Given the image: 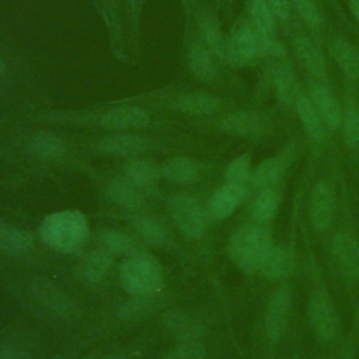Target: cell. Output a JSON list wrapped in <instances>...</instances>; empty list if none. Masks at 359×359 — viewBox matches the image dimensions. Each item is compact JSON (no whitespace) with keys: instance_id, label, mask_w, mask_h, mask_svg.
Masks as SVG:
<instances>
[{"instance_id":"obj_1","label":"cell","mask_w":359,"mask_h":359,"mask_svg":"<svg viewBox=\"0 0 359 359\" xmlns=\"http://www.w3.org/2000/svg\"><path fill=\"white\" fill-rule=\"evenodd\" d=\"M42 240L53 250L72 252L88 236V222L79 210H62L45 217L41 226Z\"/></svg>"},{"instance_id":"obj_2","label":"cell","mask_w":359,"mask_h":359,"mask_svg":"<svg viewBox=\"0 0 359 359\" xmlns=\"http://www.w3.org/2000/svg\"><path fill=\"white\" fill-rule=\"evenodd\" d=\"M119 279L129 294L146 297L157 293L163 286V269L154 257L135 252L121 265Z\"/></svg>"},{"instance_id":"obj_3","label":"cell","mask_w":359,"mask_h":359,"mask_svg":"<svg viewBox=\"0 0 359 359\" xmlns=\"http://www.w3.org/2000/svg\"><path fill=\"white\" fill-rule=\"evenodd\" d=\"M282 55L283 48L273 35L259 32L255 27H243L226 43L227 57L237 65H244L264 55Z\"/></svg>"},{"instance_id":"obj_4","label":"cell","mask_w":359,"mask_h":359,"mask_svg":"<svg viewBox=\"0 0 359 359\" xmlns=\"http://www.w3.org/2000/svg\"><path fill=\"white\" fill-rule=\"evenodd\" d=\"M271 247V238L266 230L258 226H245L234 233L230 243V255L238 266L258 269Z\"/></svg>"},{"instance_id":"obj_5","label":"cell","mask_w":359,"mask_h":359,"mask_svg":"<svg viewBox=\"0 0 359 359\" xmlns=\"http://www.w3.org/2000/svg\"><path fill=\"white\" fill-rule=\"evenodd\" d=\"M171 215L180 230L188 237L198 238L206 227V216L202 206L191 196L178 195L170 201Z\"/></svg>"},{"instance_id":"obj_6","label":"cell","mask_w":359,"mask_h":359,"mask_svg":"<svg viewBox=\"0 0 359 359\" xmlns=\"http://www.w3.org/2000/svg\"><path fill=\"white\" fill-rule=\"evenodd\" d=\"M100 125L111 129H143L149 125V112L140 107H119L105 111L98 118Z\"/></svg>"},{"instance_id":"obj_7","label":"cell","mask_w":359,"mask_h":359,"mask_svg":"<svg viewBox=\"0 0 359 359\" xmlns=\"http://www.w3.org/2000/svg\"><path fill=\"white\" fill-rule=\"evenodd\" d=\"M310 321L316 332L330 339L337 328V317L334 307L324 292H316L310 300Z\"/></svg>"},{"instance_id":"obj_8","label":"cell","mask_w":359,"mask_h":359,"mask_svg":"<svg viewBox=\"0 0 359 359\" xmlns=\"http://www.w3.org/2000/svg\"><path fill=\"white\" fill-rule=\"evenodd\" d=\"M266 121L255 114L248 111H238L226 115L220 121V128L231 135L241 137H254L259 136L266 130Z\"/></svg>"},{"instance_id":"obj_9","label":"cell","mask_w":359,"mask_h":359,"mask_svg":"<svg viewBox=\"0 0 359 359\" xmlns=\"http://www.w3.org/2000/svg\"><path fill=\"white\" fill-rule=\"evenodd\" d=\"M146 147V140L136 135H105L97 142L98 151L116 157H135L142 154Z\"/></svg>"},{"instance_id":"obj_10","label":"cell","mask_w":359,"mask_h":359,"mask_svg":"<svg viewBox=\"0 0 359 359\" xmlns=\"http://www.w3.org/2000/svg\"><path fill=\"white\" fill-rule=\"evenodd\" d=\"M163 325L168 334L182 341H196L203 334V327L192 316L182 311H167L163 317Z\"/></svg>"},{"instance_id":"obj_11","label":"cell","mask_w":359,"mask_h":359,"mask_svg":"<svg viewBox=\"0 0 359 359\" xmlns=\"http://www.w3.org/2000/svg\"><path fill=\"white\" fill-rule=\"evenodd\" d=\"M334 212V198L331 188L318 182L311 194L310 199V217L311 223L317 230H324L330 226Z\"/></svg>"},{"instance_id":"obj_12","label":"cell","mask_w":359,"mask_h":359,"mask_svg":"<svg viewBox=\"0 0 359 359\" xmlns=\"http://www.w3.org/2000/svg\"><path fill=\"white\" fill-rule=\"evenodd\" d=\"M289 307H290L289 293L285 289L278 290L272 297L268 313H266V331L271 338L276 339L282 337L286 328Z\"/></svg>"},{"instance_id":"obj_13","label":"cell","mask_w":359,"mask_h":359,"mask_svg":"<svg viewBox=\"0 0 359 359\" xmlns=\"http://www.w3.org/2000/svg\"><path fill=\"white\" fill-rule=\"evenodd\" d=\"M334 252L342 271L349 278H359V244L346 234H338L334 240Z\"/></svg>"},{"instance_id":"obj_14","label":"cell","mask_w":359,"mask_h":359,"mask_svg":"<svg viewBox=\"0 0 359 359\" xmlns=\"http://www.w3.org/2000/svg\"><path fill=\"white\" fill-rule=\"evenodd\" d=\"M293 266V255L283 247H271L262 258L258 269L262 275L272 279L286 276Z\"/></svg>"},{"instance_id":"obj_15","label":"cell","mask_w":359,"mask_h":359,"mask_svg":"<svg viewBox=\"0 0 359 359\" xmlns=\"http://www.w3.org/2000/svg\"><path fill=\"white\" fill-rule=\"evenodd\" d=\"M244 195H245L244 185L227 182L212 195V199H210L212 212L219 217L229 216L237 208V205L243 201Z\"/></svg>"},{"instance_id":"obj_16","label":"cell","mask_w":359,"mask_h":359,"mask_svg":"<svg viewBox=\"0 0 359 359\" xmlns=\"http://www.w3.org/2000/svg\"><path fill=\"white\" fill-rule=\"evenodd\" d=\"M161 170L150 160L135 158L126 164V180L140 189L151 188L157 184Z\"/></svg>"},{"instance_id":"obj_17","label":"cell","mask_w":359,"mask_h":359,"mask_svg":"<svg viewBox=\"0 0 359 359\" xmlns=\"http://www.w3.org/2000/svg\"><path fill=\"white\" fill-rule=\"evenodd\" d=\"M311 101L327 126L337 128L341 123L342 111L339 104L325 87H314L311 91Z\"/></svg>"},{"instance_id":"obj_18","label":"cell","mask_w":359,"mask_h":359,"mask_svg":"<svg viewBox=\"0 0 359 359\" xmlns=\"http://www.w3.org/2000/svg\"><path fill=\"white\" fill-rule=\"evenodd\" d=\"M111 262H112V255L104 248L90 252L83 259V262L79 268L81 279H84L87 282H98L108 272Z\"/></svg>"},{"instance_id":"obj_19","label":"cell","mask_w":359,"mask_h":359,"mask_svg":"<svg viewBox=\"0 0 359 359\" xmlns=\"http://www.w3.org/2000/svg\"><path fill=\"white\" fill-rule=\"evenodd\" d=\"M161 174L171 182L188 184L198 174L196 163L189 157H172L161 165Z\"/></svg>"},{"instance_id":"obj_20","label":"cell","mask_w":359,"mask_h":359,"mask_svg":"<svg viewBox=\"0 0 359 359\" xmlns=\"http://www.w3.org/2000/svg\"><path fill=\"white\" fill-rule=\"evenodd\" d=\"M34 293L36 297L46 304L49 309L57 311L59 314H73V304L72 302L53 285L42 280H36L34 283Z\"/></svg>"},{"instance_id":"obj_21","label":"cell","mask_w":359,"mask_h":359,"mask_svg":"<svg viewBox=\"0 0 359 359\" xmlns=\"http://www.w3.org/2000/svg\"><path fill=\"white\" fill-rule=\"evenodd\" d=\"M296 55L300 63L313 74L323 76L325 72L324 56L317 43L309 38H299L296 41Z\"/></svg>"},{"instance_id":"obj_22","label":"cell","mask_w":359,"mask_h":359,"mask_svg":"<svg viewBox=\"0 0 359 359\" xmlns=\"http://www.w3.org/2000/svg\"><path fill=\"white\" fill-rule=\"evenodd\" d=\"M34 238L24 230L0 223V251L6 254H20L32 247Z\"/></svg>"},{"instance_id":"obj_23","label":"cell","mask_w":359,"mask_h":359,"mask_svg":"<svg viewBox=\"0 0 359 359\" xmlns=\"http://www.w3.org/2000/svg\"><path fill=\"white\" fill-rule=\"evenodd\" d=\"M330 52L346 74L359 77V52L353 45L338 38L330 43Z\"/></svg>"},{"instance_id":"obj_24","label":"cell","mask_w":359,"mask_h":359,"mask_svg":"<svg viewBox=\"0 0 359 359\" xmlns=\"http://www.w3.org/2000/svg\"><path fill=\"white\" fill-rule=\"evenodd\" d=\"M178 108L188 115H208L220 108V100L208 93H191L181 98Z\"/></svg>"},{"instance_id":"obj_25","label":"cell","mask_w":359,"mask_h":359,"mask_svg":"<svg viewBox=\"0 0 359 359\" xmlns=\"http://www.w3.org/2000/svg\"><path fill=\"white\" fill-rule=\"evenodd\" d=\"M297 112L300 116V121L303 123V126L306 128V130L309 132V135L317 140L321 142L324 139V133H325V126H324V121L321 119L318 111L316 109L314 104L311 100L306 98V97H300L297 100Z\"/></svg>"},{"instance_id":"obj_26","label":"cell","mask_w":359,"mask_h":359,"mask_svg":"<svg viewBox=\"0 0 359 359\" xmlns=\"http://www.w3.org/2000/svg\"><path fill=\"white\" fill-rule=\"evenodd\" d=\"M273 84L278 93V97L282 102L292 105L297 102L299 95V83L294 73L287 66H278L273 72Z\"/></svg>"},{"instance_id":"obj_27","label":"cell","mask_w":359,"mask_h":359,"mask_svg":"<svg viewBox=\"0 0 359 359\" xmlns=\"http://www.w3.org/2000/svg\"><path fill=\"white\" fill-rule=\"evenodd\" d=\"M140 188L133 185L132 182L126 181H114L108 187V194L111 199L125 208H139L142 205V194L139 192Z\"/></svg>"},{"instance_id":"obj_28","label":"cell","mask_w":359,"mask_h":359,"mask_svg":"<svg viewBox=\"0 0 359 359\" xmlns=\"http://www.w3.org/2000/svg\"><path fill=\"white\" fill-rule=\"evenodd\" d=\"M31 149L36 156L43 158H57L66 151L65 143L49 132H39L31 140Z\"/></svg>"},{"instance_id":"obj_29","label":"cell","mask_w":359,"mask_h":359,"mask_svg":"<svg viewBox=\"0 0 359 359\" xmlns=\"http://www.w3.org/2000/svg\"><path fill=\"white\" fill-rule=\"evenodd\" d=\"M189 69L201 80H210L215 76V63L210 52L202 45H194L189 50Z\"/></svg>"},{"instance_id":"obj_30","label":"cell","mask_w":359,"mask_h":359,"mask_svg":"<svg viewBox=\"0 0 359 359\" xmlns=\"http://www.w3.org/2000/svg\"><path fill=\"white\" fill-rule=\"evenodd\" d=\"M135 229L139 233V236L149 244L153 245H161L165 243L168 234L165 227L156 219L142 216L135 220Z\"/></svg>"},{"instance_id":"obj_31","label":"cell","mask_w":359,"mask_h":359,"mask_svg":"<svg viewBox=\"0 0 359 359\" xmlns=\"http://www.w3.org/2000/svg\"><path fill=\"white\" fill-rule=\"evenodd\" d=\"M265 0H254L251 3V20L254 27L266 35L275 34V18Z\"/></svg>"},{"instance_id":"obj_32","label":"cell","mask_w":359,"mask_h":359,"mask_svg":"<svg viewBox=\"0 0 359 359\" xmlns=\"http://www.w3.org/2000/svg\"><path fill=\"white\" fill-rule=\"evenodd\" d=\"M102 240V247L107 250L111 255L114 254H135V244L132 238L121 231L116 230H109L105 231L101 237Z\"/></svg>"},{"instance_id":"obj_33","label":"cell","mask_w":359,"mask_h":359,"mask_svg":"<svg viewBox=\"0 0 359 359\" xmlns=\"http://www.w3.org/2000/svg\"><path fill=\"white\" fill-rule=\"evenodd\" d=\"M282 170V164L278 158H266L264 160L254 172V184L257 187H269L276 181Z\"/></svg>"},{"instance_id":"obj_34","label":"cell","mask_w":359,"mask_h":359,"mask_svg":"<svg viewBox=\"0 0 359 359\" xmlns=\"http://www.w3.org/2000/svg\"><path fill=\"white\" fill-rule=\"evenodd\" d=\"M150 296L146 297H136L132 302L125 303L121 309H119V316L122 318L126 320H139L143 318L144 316H147L149 313H151L154 309V302L151 299H149Z\"/></svg>"},{"instance_id":"obj_35","label":"cell","mask_w":359,"mask_h":359,"mask_svg":"<svg viewBox=\"0 0 359 359\" xmlns=\"http://www.w3.org/2000/svg\"><path fill=\"white\" fill-rule=\"evenodd\" d=\"M201 28H202V34H203V38H205L209 49L213 50L219 56H224L226 55V42H224L223 35H222L219 27L216 25V22L206 18L202 21Z\"/></svg>"},{"instance_id":"obj_36","label":"cell","mask_w":359,"mask_h":359,"mask_svg":"<svg viewBox=\"0 0 359 359\" xmlns=\"http://www.w3.org/2000/svg\"><path fill=\"white\" fill-rule=\"evenodd\" d=\"M276 208H278V195L273 191L266 189L255 201L252 208V215L257 220L264 222L273 216Z\"/></svg>"},{"instance_id":"obj_37","label":"cell","mask_w":359,"mask_h":359,"mask_svg":"<svg viewBox=\"0 0 359 359\" xmlns=\"http://www.w3.org/2000/svg\"><path fill=\"white\" fill-rule=\"evenodd\" d=\"M250 157L248 154H243L237 158H234L226 170V180L229 184H240L244 185V182L250 178Z\"/></svg>"},{"instance_id":"obj_38","label":"cell","mask_w":359,"mask_h":359,"mask_svg":"<svg viewBox=\"0 0 359 359\" xmlns=\"http://www.w3.org/2000/svg\"><path fill=\"white\" fill-rule=\"evenodd\" d=\"M203 356H205V346L199 339H196V341H182L163 359H203Z\"/></svg>"},{"instance_id":"obj_39","label":"cell","mask_w":359,"mask_h":359,"mask_svg":"<svg viewBox=\"0 0 359 359\" xmlns=\"http://www.w3.org/2000/svg\"><path fill=\"white\" fill-rule=\"evenodd\" d=\"M344 136L349 146L356 147L359 144V109L356 105H349L345 111Z\"/></svg>"},{"instance_id":"obj_40","label":"cell","mask_w":359,"mask_h":359,"mask_svg":"<svg viewBox=\"0 0 359 359\" xmlns=\"http://www.w3.org/2000/svg\"><path fill=\"white\" fill-rule=\"evenodd\" d=\"M294 4L307 24L317 25L320 22V11L314 0H294Z\"/></svg>"},{"instance_id":"obj_41","label":"cell","mask_w":359,"mask_h":359,"mask_svg":"<svg viewBox=\"0 0 359 359\" xmlns=\"http://www.w3.org/2000/svg\"><path fill=\"white\" fill-rule=\"evenodd\" d=\"M272 10L273 15H276L279 20L285 21L289 17L290 13V1L289 0H265Z\"/></svg>"},{"instance_id":"obj_42","label":"cell","mask_w":359,"mask_h":359,"mask_svg":"<svg viewBox=\"0 0 359 359\" xmlns=\"http://www.w3.org/2000/svg\"><path fill=\"white\" fill-rule=\"evenodd\" d=\"M349 8L353 17L359 21V0H349Z\"/></svg>"},{"instance_id":"obj_43","label":"cell","mask_w":359,"mask_h":359,"mask_svg":"<svg viewBox=\"0 0 359 359\" xmlns=\"http://www.w3.org/2000/svg\"><path fill=\"white\" fill-rule=\"evenodd\" d=\"M4 73V62H3V59L0 57V76Z\"/></svg>"},{"instance_id":"obj_44","label":"cell","mask_w":359,"mask_h":359,"mask_svg":"<svg viewBox=\"0 0 359 359\" xmlns=\"http://www.w3.org/2000/svg\"><path fill=\"white\" fill-rule=\"evenodd\" d=\"M105 359H121V358H118V356H114V358H105Z\"/></svg>"}]
</instances>
